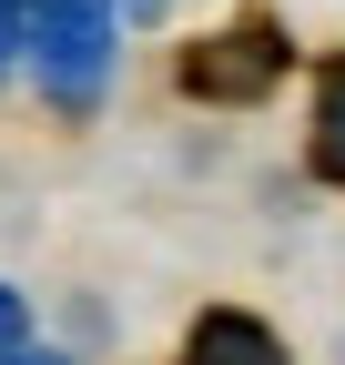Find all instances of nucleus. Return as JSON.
<instances>
[{
	"label": "nucleus",
	"instance_id": "1",
	"mask_svg": "<svg viewBox=\"0 0 345 365\" xmlns=\"http://www.w3.org/2000/svg\"><path fill=\"white\" fill-rule=\"evenodd\" d=\"M112 41H122L112 0H21V51H31L41 91L61 112H92V91L112 71Z\"/></svg>",
	"mask_w": 345,
	"mask_h": 365
},
{
	"label": "nucleus",
	"instance_id": "2",
	"mask_svg": "<svg viewBox=\"0 0 345 365\" xmlns=\"http://www.w3.org/2000/svg\"><path fill=\"white\" fill-rule=\"evenodd\" d=\"M274 71H284V31H274V21H244V31L203 41V51L183 61V81L203 91V102H254Z\"/></svg>",
	"mask_w": 345,
	"mask_h": 365
},
{
	"label": "nucleus",
	"instance_id": "3",
	"mask_svg": "<svg viewBox=\"0 0 345 365\" xmlns=\"http://www.w3.org/2000/svg\"><path fill=\"white\" fill-rule=\"evenodd\" d=\"M183 365H284V345L254 325V314H203L193 345H183Z\"/></svg>",
	"mask_w": 345,
	"mask_h": 365
},
{
	"label": "nucleus",
	"instance_id": "4",
	"mask_svg": "<svg viewBox=\"0 0 345 365\" xmlns=\"http://www.w3.org/2000/svg\"><path fill=\"white\" fill-rule=\"evenodd\" d=\"M315 163L345 182V51L315 71Z\"/></svg>",
	"mask_w": 345,
	"mask_h": 365
},
{
	"label": "nucleus",
	"instance_id": "5",
	"mask_svg": "<svg viewBox=\"0 0 345 365\" xmlns=\"http://www.w3.org/2000/svg\"><path fill=\"white\" fill-rule=\"evenodd\" d=\"M0 355H21V294L0 284Z\"/></svg>",
	"mask_w": 345,
	"mask_h": 365
},
{
	"label": "nucleus",
	"instance_id": "6",
	"mask_svg": "<svg viewBox=\"0 0 345 365\" xmlns=\"http://www.w3.org/2000/svg\"><path fill=\"white\" fill-rule=\"evenodd\" d=\"M11 51H21V0H0V71H11Z\"/></svg>",
	"mask_w": 345,
	"mask_h": 365
},
{
	"label": "nucleus",
	"instance_id": "7",
	"mask_svg": "<svg viewBox=\"0 0 345 365\" xmlns=\"http://www.w3.org/2000/svg\"><path fill=\"white\" fill-rule=\"evenodd\" d=\"M0 365H61V355H0Z\"/></svg>",
	"mask_w": 345,
	"mask_h": 365
}]
</instances>
